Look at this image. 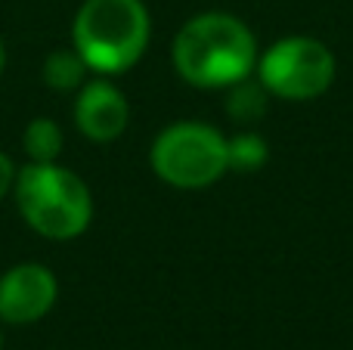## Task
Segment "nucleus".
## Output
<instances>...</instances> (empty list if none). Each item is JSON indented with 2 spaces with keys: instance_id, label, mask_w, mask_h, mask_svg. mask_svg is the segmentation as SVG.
Instances as JSON below:
<instances>
[{
  "instance_id": "obj_1",
  "label": "nucleus",
  "mask_w": 353,
  "mask_h": 350,
  "mask_svg": "<svg viewBox=\"0 0 353 350\" xmlns=\"http://www.w3.org/2000/svg\"><path fill=\"white\" fill-rule=\"evenodd\" d=\"M174 65L195 87H236L257 65L254 34L226 12L195 16L174 41Z\"/></svg>"
},
{
  "instance_id": "obj_5",
  "label": "nucleus",
  "mask_w": 353,
  "mask_h": 350,
  "mask_svg": "<svg viewBox=\"0 0 353 350\" xmlns=\"http://www.w3.org/2000/svg\"><path fill=\"white\" fill-rule=\"evenodd\" d=\"M261 84L282 99L323 96L335 81V56L316 37H285L257 62Z\"/></svg>"
},
{
  "instance_id": "obj_7",
  "label": "nucleus",
  "mask_w": 353,
  "mask_h": 350,
  "mask_svg": "<svg viewBox=\"0 0 353 350\" xmlns=\"http://www.w3.org/2000/svg\"><path fill=\"white\" fill-rule=\"evenodd\" d=\"M128 99L112 81L97 78L81 84L78 103H74V124L93 143H109L128 127Z\"/></svg>"
},
{
  "instance_id": "obj_3",
  "label": "nucleus",
  "mask_w": 353,
  "mask_h": 350,
  "mask_svg": "<svg viewBox=\"0 0 353 350\" xmlns=\"http://www.w3.org/2000/svg\"><path fill=\"white\" fill-rule=\"evenodd\" d=\"M72 41L90 72H128L149 47L143 0H87L72 25Z\"/></svg>"
},
{
  "instance_id": "obj_12",
  "label": "nucleus",
  "mask_w": 353,
  "mask_h": 350,
  "mask_svg": "<svg viewBox=\"0 0 353 350\" xmlns=\"http://www.w3.org/2000/svg\"><path fill=\"white\" fill-rule=\"evenodd\" d=\"M12 183H16V165H12L10 155L0 152V198L12 189Z\"/></svg>"
},
{
  "instance_id": "obj_9",
  "label": "nucleus",
  "mask_w": 353,
  "mask_h": 350,
  "mask_svg": "<svg viewBox=\"0 0 353 350\" xmlns=\"http://www.w3.org/2000/svg\"><path fill=\"white\" fill-rule=\"evenodd\" d=\"M22 146L28 161H37V165H47V161H56L62 152V130L56 121L50 118H34V121L25 127L22 134Z\"/></svg>"
},
{
  "instance_id": "obj_6",
  "label": "nucleus",
  "mask_w": 353,
  "mask_h": 350,
  "mask_svg": "<svg viewBox=\"0 0 353 350\" xmlns=\"http://www.w3.org/2000/svg\"><path fill=\"white\" fill-rule=\"evenodd\" d=\"M59 285L50 267L16 264L0 276V322L31 326L53 310Z\"/></svg>"
},
{
  "instance_id": "obj_10",
  "label": "nucleus",
  "mask_w": 353,
  "mask_h": 350,
  "mask_svg": "<svg viewBox=\"0 0 353 350\" xmlns=\"http://www.w3.org/2000/svg\"><path fill=\"white\" fill-rule=\"evenodd\" d=\"M267 161V143L257 134H242L230 143V165L239 171H254Z\"/></svg>"
},
{
  "instance_id": "obj_13",
  "label": "nucleus",
  "mask_w": 353,
  "mask_h": 350,
  "mask_svg": "<svg viewBox=\"0 0 353 350\" xmlns=\"http://www.w3.org/2000/svg\"><path fill=\"white\" fill-rule=\"evenodd\" d=\"M3 62H6V53H3V43H0V74H3Z\"/></svg>"
},
{
  "instance_id": "obj_14",
  "label": "nucleus",
  "mask_w": 353,
  "mask_h": 350,
  "mask_svg": "<svg viewBox=\"0 0 353 350\" xmlns=\"http://www.w3.org/2000/svg\"><path fill=\"white\" fill-rule=\"evenodd\" d=\"M0 350H3V335H0Z\"/></svg>"
},
{
  "instance_id": "obj_4",
  "label": "nucleus",
  "mask_w": 353,
  "mask_h": 350,
  "mask_svg": "<svg viewBox=\"0 0 353 350\" xmlns=\"http://www.w3.org/2000/svg\"><path fill=\"white\" fill-rule=\"evenodd\" d=\"M152 167L165 183L180 189H201L217 183L230 167V143L211 124H171L152 143Z\"/></svg>"
},
{
  "instance_id": "obj_11",
  "label": "nucleus",
  "mask_w": 353,
  "mask_h": 350,
  "mask_svg": "<svg viewBox=\"0 0 353 350\" xmlns=\"http://www.w3.org/2000/svg\"><path fill=\"white\" fill-rule=\"evenodd\" d=\"M261 112H263V93L257 90V87L239 81L236 93H232V99H230V115L245 118V121H248V118H257Z\"/></svg>"
},
{
  "instance_id": "obj_2",
  "label": "nucleus",
  "mask_w": 353,
  "mask_h": 350,
  "mask_svg": "<svg viewBox=\"0 0 353 350\" xmlns=\"http://www.w3.org/2000/svg\"><path fill=\"white\" fill-rule=\"evenodd\" d=\"M12 196L22 220L47 239H74L93 220V198L87 183L56 161H28L22 171H16Z\"/></svg>"
},
{
  "instance_id": "obj_8",
  "label": "nucleus",
  "mask_w": 353,
  "mask_h": 350,
  "mask_svg": "<svg viewBox=\"0 0 353 350\" xmlns=\"http://www.w3.org/2000/svg\"><path fill=\"white\" fill-rule=\"evenodd\" d=\"M87 62L81 59L78 50H53V53L43 59V81H47L53 90H78L87 78Z\"/></svg>"
}]
</instances>
